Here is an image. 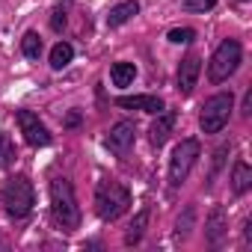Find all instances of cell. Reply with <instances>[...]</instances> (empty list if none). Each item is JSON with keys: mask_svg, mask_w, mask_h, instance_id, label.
<instances>
[{"mask_svg": "<svg viewBox=\"0 0 252 252\" xmlns=\"http://www.w3.org/2000/svg\"><path fill=\"white\" fill-rule=\"evenodd\" d=\"M18 125H21V134H24L27 146H33V149H45V146H51V131L45 128V122H42L36 113H30V110H18Z\"/></svg>", "mask_w": 252, "mask_h": 252, "instance_id": "obj_7", "label": "cell"}, {"mask_svg": "<svg viewBox=\"0 0 252 252\" xmlns=\"http://www.w3.org/2000/svg\"><path fill=\"white\" fill-rule=\"evenodd\" d=\"M48 190H51V211H54V220H57L65 231L77 228V225H80V208H77V199H74V187H71V181H65V178H54Z\"/></svg>", "mask_w": 252, "mask_h": 252, "instance_id": "obj_2", "label": "cell"}, {"mask_svg": "<svg viewBox=\"0 0 252 252\" xmlns=\"http://www.w3.org/2000/svg\"><path fill=\"white\" fill-rule=\"evenodd\" d=\"M77 122H80V113H68V119H65V125H68V128H74Z\"/></svg>", "mask_w": 252, "mask_h": 252, "instance_id": "obj_24", "label": "cell"}, {"mask_svg": "<svg viewBox=\"0 0 252 252\" xmlns=\"http://www.w3.org/2000/svg\"><path fill=\"white\" fill-rule=\"evenodd\" d=\"M199 155H202V146H199L196 137H187V140H181L175 146V152L169 158V184L172 187H181L184 184V178L190 175V169L199 160Z\"/></svg>", "mask_w": 252, "mask_h": 252, "instance_id": "obj_6", "label": "cell"}, {"mask_svg": "<svg viewBox=\"0 0 252 252\" xmlns=\"http://www.w3.org/2000/svg\"><path fill=\"white\" fill-rule=\"evenodd\" d=\"M166 39H169V42H175V45H187V42H193V39H196V33H193L190 27H172Z\"/></svg>", "mask_w": 252, "mask_h": 252, "instance_id": "obj_20", "label": "cell"}, {"mask_svg": "<svg viewBox=\"0 0 252 252\" xmlns=\"http://www.w3.org/2000/svg\"><path fill=\"white\" fill-rule=\"evenodd\" d=\"M146 222H149V208H143V211L137 214V220L131 222V231L125 234V243H137V240L143 237V231H146Z\"/></svg>", "mask_w": 252, "mask_h": 252, "instance_id": "obj_18", "label": "cell"}, {"mask_svg": "<svg viewBox=\"0 0 252 252\" xmlns=\"http://www.w3.org/2000/svg\"><path fill=\"white\" fill-rule=\"evenodd\" d=\"M71 57H74V48H71L68 42H57L54 51H51V65L60 71V68H65V65L71 63Z\"/></svg>", "mask_w": 252, "mask_h": 252, "instance_id": "obj_16", "label": "cell"}, {"mask_svg": "<svg viewBox=\"0 0 252 252\" xmlns=\"http://www.w3.org/2000/svg\"><path fill=\"white\" fill-rule=\"evenodd\" d=\"M51 27H54L57 33L65 27V12H63V9H57V12H54V18H51Z\"/></svg>", "mask_w": 252, "mask_h": 252, "instance_id": "obj_23", "label": "cell"}, {"mask_svg": "<svg viewBox=\"0 0 252 252\" xmlns=\"http://www.w3.org/2000/svg\"><path fill=\"white\" fill-rule=\"evenodd\" d=\"M137 140V128H134V122H116L110 134H107V146L116 152V155H125Z\"/></svg>", "mask_w": 252, "mask_h": 252, "instance_id": "obj_8", "label": "cell"}, {"mask_svg": "<svg viewBox=\"0 0 252 252\" xmlns=\"http://www.w3.org/2000/svg\"><path fill=\"white\" fill-rule=\"evenodd\" d=\"M110 77H113L116 86H131L134 77H137V65H134V63H113Z\"/></svg>", "mask_w": 252, "mask_h": 252, "instance_id": "obj_15", "label": "cell"}, {"mask_svg": "<svg viewBox=\"0 0 252 252\" xmlns=\"http://www.w3.org/2000/svg\"><path fill=\"white\" fill-rule=\"evenodd\" d=\"M199 74H202V60L196 54H187L181 60V65H178V92L190 95L193 86H196V80H199Z\"/></svg>", "mask_w": 252, "mask_h": 252, "instance_id": "obj_9", "label": "cell"}, {"mask_svg": "<svg viewBox=\"0 0 252 252\" xmlns=\"http://www.w3.org/2000/svg\"><path fill=\"white\" fill-rule=\"evenodd\" d=\"M0 202L6 205V211L12 217H27L36 205V193H33V184L24 178V175H15L3 184L0 190Z\"/></svg>", "mask_w": 252, "mask_h": 252, "instance_id": "obj_3", "label": "cell"}, {"mask_svg": "<svg viewBox=\"0 0 252 252\" xmlns=\"http://www.w3.org/2000/svg\"><path fill=\"white\" fill-rule=\"evenodd\" d=\"M249 184H252V172H249L246 160H237V163H234V169H231V190L240 196V193H246V190H249Z\"/></svg>", "mask_w": 252, "mask_h": 252, "instance_id": "obj_14", "label": "cell"}, {"mask_svg": "<svg viewBox=\"0 0 252 252\" xmlns=\"http://www.w3.org/2000/svg\"><path fill=\"white\" fill-rule=\"evenodd\" d=\"M240 57H243L240 42L225 39V42L214 51V57H211V63H208V77H211V83H222V80H228V77L237 71Z\"/></svg>", "mask_w": 252, "mask_h": 252, "instance_id": "obj_5", "label": "cell"}, {"mask_svg": "<svg viewBox=\"0 0 252 252\" xmlns=\"http://www.w3.org/2000/svg\"><path fill=\"white\" fill-rule=\"evenodd\" d=\"M217 6V0H184V9L187 12H208Z\"/></svg>", "mask_w": 252, "mask_h": 252, "instance_id": "obj_21", "label": "cell"}, {"mask_svg": "<svg viewBox=\"0 0 252 252\" xmlns=\"http://www.w3.org/2000/svg\"><path fill=\"white\" fill-rule=\"evenodd\" d=\"M21 51H24L27 60H39V57H42V39H39V33L30 30V33L21 39Z\"/></svg>", "mask_w": 252, "mask_h": 252, "instance_id": "obj_17", "label": "cell"}, {"mask_svg": "<svg viewBox=\"0 0 252 252\" xmlns=\"http://www.w3.org/2000/svg\"><path fill=\"white\" fill-rule=\"evenodd\" d=\"M234 110V95L231 92H217L211 95L205 104H202V131L205 134H220L225 125H228V116Z\"/></svg>", "mask_w": 252, "mask_h": 252, "instance_id": "obj_4", "label": "cell"}, {"mask_svg": "<svg viewBox=\"0 0 252 252\" xmlns=\"http://www.w3.org/2000/svg\"><path fill=\"white\" fill-rule=\"evenodd\" d=\"M175 128V113H158V122L152 125V146H163Z\"/></svg>", "mask_w": 252, "mask_h": 252, "instance_id": "obj_11", "label": "cell"}, {"mask_svg": "<svg viewBox=\"0 0 252 252\" xmlns=\"http://www.w3.org/2000/svg\"><path fill=\"white\" fill-rule=\"evenodd\" d=\"M222 234H225V211L222 208H214L211 217H208V222H205V237L211 243H217Z\"/></svg>", "mask_w": 252, "mask_h": 252, "instance_id": "obj_13", "label": "cell"}, {"mask_svg": "<svg viewBox=\"0 0 252 252\" xmlns=\"http://www.w3.org/2000/svg\"><path fill=\"white\" fill-rule=\"evenodd\" d=\"M12 160H15V146H12V137H9L6 131H0V169H6Z\"/></svg>", "mask_w": 252, "mask_h": 252, "instance_id": "obj_19", "label": "cell"}, {"mask_svg": "<svg viewBox=\"0 0 252 252\" xmlns=\"http://www.w3.org/2000/svg\"><path fill=\"white\" fill-rule=\"evenodd\" d=\"M116 107H128V110H143V113H163V101L158 95H119Z\"/></svg>", "mask_w": 252, "mask_h": 252, "instance_id": "obj_10", "label": "cell"}, {"mask_svg": "<svg viewBox=\"0 0 252 252\" xmlns=\"http://www.w3.org/2000/svg\"><path fill=\"white\" fill-rule=\"evenodd\" d=\"M225 155H228V146H220L217 152H214V172H211V178L217 175V169L222 166V160H225Z\"/></svg>", "mask_w": 252, "mask_h": 252, "instance_id": "obj_22", "label": "cell"}, {"mask_svg": "<svg viewBox=\"0 0 252 252\" xmlns=\"http://www.w3.org/2000/svg\"><path fill=\"white\" fill-rule=\"evenodd\" d=\"M137 12H140V3H137V0H125V3H119V6H113V9L107 12V24H110V27H122V24H128Z\"/></svg>", "mask_w": 252, "mask_h": 252, "instance_id": "obj_12", "label": "cell"}, {"mask_svg": "<svg viewBox=\"0 0 252 252\" xmlns=\"http://www.w3.org/2000/svg\"><path fill=\"white\" fill-rule=\"evenodd\" d=\"M131 208V190L125 187L122 181H98L95 187V211L101 220H119L125 211Z\"/></svg>", "mask_w": 252, "mask_h": 252, "instance_id": "obj_1", "label": "cell"}]
</instances>
